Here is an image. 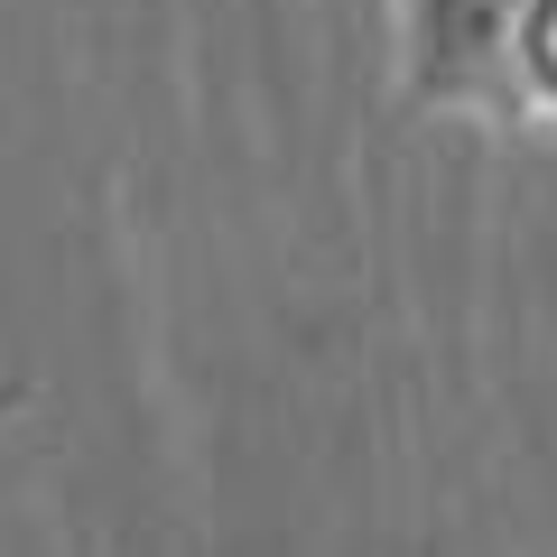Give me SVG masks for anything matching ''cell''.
Listing matches in <instances>:
<instances>
[{
    "mask_svg": "<svg viewBox=\"0 0 557 557\" xmlns=\"http://www.w3.org/2000/svg\"><path fill=\"white\" fill-rule=\"evenodd\" d=\"M548 0H399V102L511 131V65Z\"/></svg>",
    "mask_w": 557,
    "mask_h": 557,
    "instance_id": "cell-1",
    "label": "cell"
},
{
    "mask_svg": "<svg viewBox=\"0 0 557 557\" xmlns=\"http://www.w3.org/2000/svg\"><path fill=\"white\" fill-rule=\"evenodd\" d=\"M511 131H557V0L539 10L530 38H520V65H511Z\"/></svg>",
    "mask_w": 557,
    "mask_h": 557,
    "instance_id": "cell-2",
    "label": "cell"
},
{
    "mask_svg": "<svg viewBox=\"0 0 557 557\" xmlns=\"http://www.w3.org/2000/svg\"><path fill=\"white\" fill-rule=\"evenodd\" d=\"M10 409H28V381L20 372H0V418H10Z\"/></svg>",
    "mask_w": 557,
    "mask_h": 557,
    "instance_id": "cell-3",
    "label": "cell"
}]
</instances>
